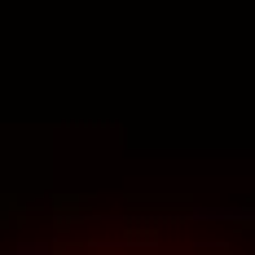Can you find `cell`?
<instances>
[{"label":"cell","instance_id":"obj_1","mask_svg":"<svg viewBox=\"0 0 255 255\" xmlns=\"http://www.w3.org/2000/svg\"><path fill=\"white\" fill-rule=\"evenodd\" d=\"M9 255H53V247H18V251H9Z\"/></svg>","mask_w":255,"mask_h":255}]
</instances>
